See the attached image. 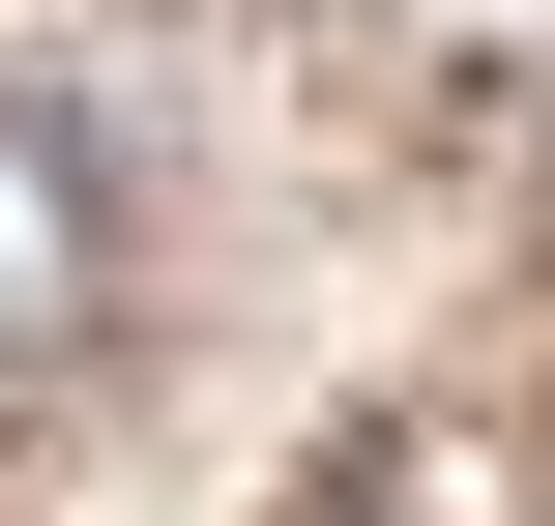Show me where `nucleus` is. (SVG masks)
Returning a JSON list of instances; mask_svg holds the SVG:
<instances>
[{
    "label": "nucleus",
    "instance_id": "obj_1",
    "mask_svg": "<svg viewBox=\"0 0 555 526\" xmlns=\"http://www.w3.org/2000/svg\"><path fill=\"white\" fill-rule=\"evenodd\" d=\"M88 293H117V146H88L59 88H0V381L88 351Z\"/></svg>",
    "mask_w": 555,
    "mask_h": 526
}]
</instances>
